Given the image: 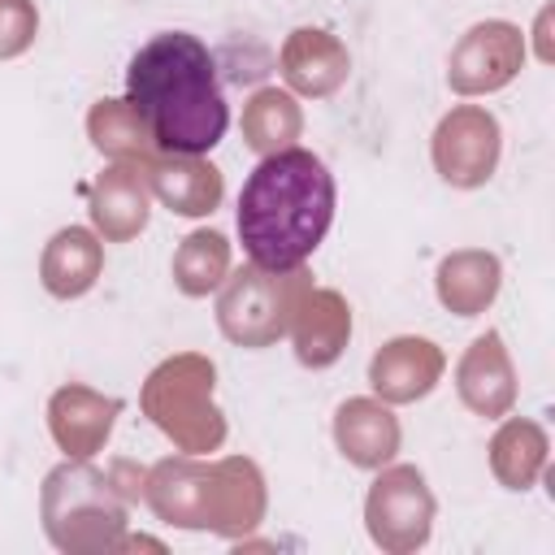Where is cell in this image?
I'll list each match as a JSON object with an SVG mask.
<instances>
[{
	"mask_svg": "<svg viewBox=\"0 0 555 555\" xmlns=\"http://www.w3.org/2000/svg\"><path fill=\"white\" fill-rule=\"evenodd\" d=\"M126 100L156 147L173 156H204L230 130L217 56L186 30H160L130 56Z\"/></svg>",
	"mask_w": 555,
	"mask_h": 555,
	"instance_id": "1",
	"label": "cell"
},
{
	"mask_svg": "<svg viewBox=\"0 0 555 555\" xmlns=\"http://www.w3.org/2000/svg\"><path fill=\"white\" fill-rule=\"evenodd\" d=\"M238 243L264 273L299 269L334 221V178L321 156L286 147L264 156L238 191Z\"/></svg>",
	"mask_w": 555,
	"mask_h": 555,
	"instance_id": "2",
	"label": "cell"
}]
</instances>
